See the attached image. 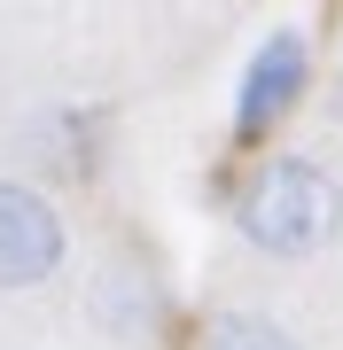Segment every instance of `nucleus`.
Listing matches in <instances>:
<instances>
[{
    "instance_id": "7ed1b4c3",
    "label": "nucleus",
    "mask_w": 343,
    "mask_h": 350,
    "mask_svg": "<svg viewBox=\"0 0 343 350\" xmlns=\"http://www.w3.org/2000/svg\"><path fill=\"white\" fill-rule=\"evenodd\" d=\"M63 265V218L39 187L0 179V288H31Z\"/></svg>"
},
{
    "instance_id": "20e7f679",
    "label": "nucleus",
    "mask_w": 343,
    "mask_h": 350,
    "mask_svg": "<svg viewBox=\"0 0 343 350\" xmlns=\"http://www.w3.org/2000/svg\"><path fill=\"white\" fill-rule=\"evenodd\" d=\"M203 350H296L273 319H250V312H218L203 327Z\"/></svg>"
},
{
    "instance_id": "f257e3e1",
    "label": "nucleus",
    "mask_w": 343,
    "mask_h": 350,
    "mask_svg": "<svg viewBox=\"0 0 343 350\" xmlns=\"http://www.w3.org/2000/svg\"><path fill=\"white\" fill-rule=\"evenodd\" d=\"M234 234L266 257H312L343 234V187L305 156H273L242 179L234 195Z\"/></svg>"
},
{
    "instance_id": "f03ea898",
    "label": "nucleus",
    "mask_w": 343,
    "mask_h": 350,
    "mask_svg": "<svg viewBox=\"0 0 343 350\" xmlns=\"http://www.w3.org/2000/svg\"><path fill=\"white\" fill-rule=\"evenodd\" d=\"M305 78H312V47L296 31H273L266 47L250 55V70H242V94H234V133L242 140H266L281 117L305 101Z\"/></svg>"
}]
</instances>
